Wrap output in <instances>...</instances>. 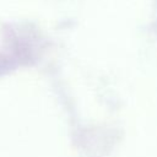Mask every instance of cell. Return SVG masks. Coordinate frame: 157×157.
<instances>
[]
</instances>
